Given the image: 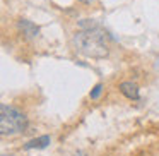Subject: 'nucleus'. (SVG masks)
Instances as JSON below:
<instances>
[{"mask_svg": "<svg viewBox=\"0 0 159 156\" xmlns=\"http://www.w3.org/2000/svg\"><path fill=\"white\" fill-rule=\"evenodd\" d=\"M4 156H5V154H4ZM11 156H12V154H11Z\"/></svg>", "mask_w": 159, "mask_h": 156, "instance_id": "6e6552de", "label": "nucleus"}, {"mask_svg": "<svg viewBox=\"0 0 159 156\" xmlns=\"http://www.w3.org/2000/svg\"><path fill=\"white\" fill-rule=\"evenodd\" d=\"M26 127H28V118L22 111L9 105L0 106V134L2 135L19 134V132H24Z\"/></svg>", "mask_w": 159, "mask_h": 156, "instance_id": "f03ea898", "label": "nucleus"}, {"mask_svg": "<svg viewBox=\"0 0 159 156\" xmlns=\"http://www.w3.org/2000/svg\"><path fill=\"white\" fill-rule=\"evenodd\" d=\"M17 28H19V31L22 33V36H24L26 40H34L36 36L39 35V28L34 24V22L28 21V19H19Z\"/></svg>", "mask_w": 159, "mask_h": 156, "instance_id": "7ed1b4c3", "label": "nucleus"}, {"mask_svg": "<svg viewBox=\"0 0 159 156\" xmlns=\"http://www.w3.org/2000/svg\"><path fill=\"white\" fill-rule=\"evenodd\" d=\"M120 93L123 94L128 100H139L140 98V93H139V86L132 81H123L120 84Z\"/></svg>", "mask_w": 159, "mask_h": 156, "instance_id": "20e7f679", "label": "nucleus"}, {"mask_svg": "<svg viewBox=\"0 0 159 156\" xmlns=\"http://www.w3.org/2000/svg\"><path fill=\"white\" fill-rule=\"evenodd\" d=\"M101 91H103V86H101V84H96V86H94V89L91 91V100H98V98L101 96Z\"/></svg>", "mask_w": 159, "mask_h": 156, "instance_id": "423d86ee", "label": "nucleus"}, {"mask_svg": "<svg viewBox=\"0 0 159 156\" xmlns=\"http://www.w3.org/2000/svg\"><path fill=\"white\" fill-rule=\"evenodd\" d=\"M106 31L99 28V24L89 29H79L74 35L72 41L79 53L91 59H103L108 55V45H106Z\"/></svg>", "mask_w": 159, "mask_h": 156, "instance_id": "f257e3e1", "label": "nucleus"}, {"mask_svg": "<svg viewBox=\"0 0 159 156\" xmlns=\"http://www.w3.org/2000/svg\"><path fill=\"white\" fill-rule=\"evenodd\" d=\"M156 67H157V69H159V60H157V64H156Z\"/></svg>", "mask_w": 159, "mask_h": 156, "instance_id": "0eeeda50", "label": "nucleus"}, {"mask_svg": "<svg viewBox=\"0 0 159 156\" xmlns=\"http://www.w3.org/2000/svg\"><path fill=\"white\" fill-rule=\"evenodd\" d=\"M50 146V135H41V137L31 139L29 142H26L24 148L26 149H45Z\"/></svg>", "mask_w": 159, "mask_h": 156, "instance_id": "39448f33", "label": "nucleus"}]
</instances>
